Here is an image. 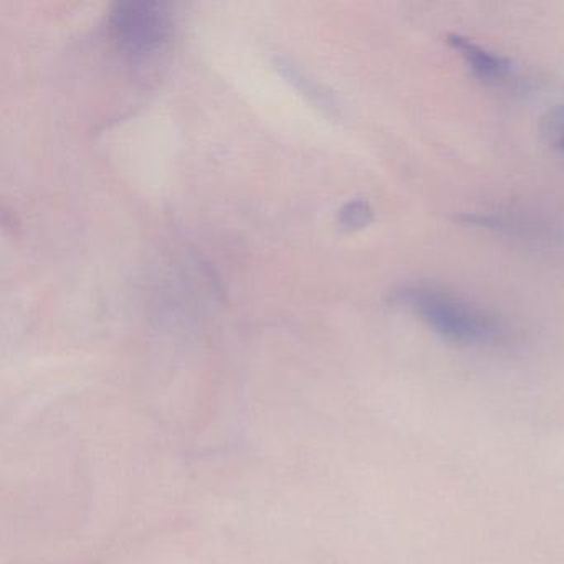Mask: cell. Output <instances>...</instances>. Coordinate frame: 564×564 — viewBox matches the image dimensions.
Instances as JSON below:
<instances>
[{
  "label": "cell",
  "mask_w": 564,
  "mask_h": 564,
  "mask_svg": "<svg viewBox=\"0 0 564 564\" xmlns=\"http://www.w3.org/2000/svg\"><path fill=\"white\" fill-rule=\"evenodd\" d=\"M117 47L133 61H147L163 51L170 41L171 21L166 6L158 2H124L110 18Z\"/></svg>",
  "instance_id": "cell-2"
},
{
  "label": "cell",
  "mask_w": 564,
  "mask_h": 564,
  "mask_svg": "<svg viewBox=\"0 0 564 564\" xmlns=\"http://www.w3.org/2000/svg\"><path fill=\"white\" fill-rule=\"evenodd\" d=\"M371 220V209L365 203H351L343 209L341 223L349 229H358Z\"/></svg>",
  "instance_id": "cell-5"
},
{
  "label": "cell",
  "mask_w": 564,
  "mask_h": 564,
  "mask_svg": "<svg viewBox=\"0 0 564 564\" xmlns=\"http://www.w3.org/2000/svg\"><path fill=\"white\" fill-rule=\"evenodd\" d=\"M448 44L455 52L460 54L465 64L480 80L503 82L511 75V65L507 58L487 51L481 45L475 44L471 39L462 37V35H451Z\"/></svg>",
  "instance_id": "cell-3"
},
{
  "label": "cell",
  "mask_w": 564,
  "mask_h": 564,
  "mask_svg": "<svg viewBox=\"0 0 564 564\" xmlns=\"http://www.w3.org/2000/svg\"><path fill=\"white\" fill-rule=\"evenodd\" d=\"M541 133L547 147L564 156V104L556 105L544 115Z\"/></svg>",
  "instance_id": "cell-4"
},
{
  "label": "cell",
  "mask_w": 564,
  "mask_h": 564,
  "mask_svg": "<svg viewBox=\"0 0 564 564\" xmlns=\"http://www.w3.org/2000/svg\"><path fill=\"white\" fill-rule=\"evenodd\" d=\"M394 300L454 345L487 346L503 338V325L490 310L444 286L412 283L398 290Z\"/></svg>",
  "instance_id": "cell-1"
}]
</instances>
